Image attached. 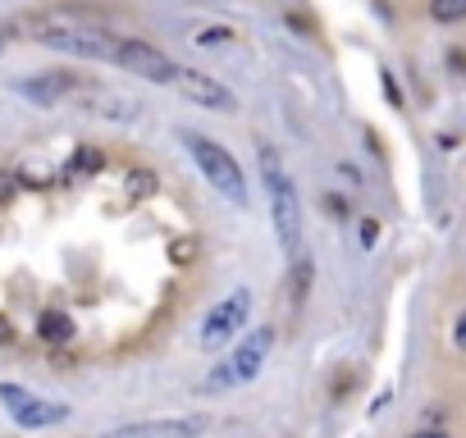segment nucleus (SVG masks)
<instances>
[{"instance_id": "2", "label": "nucleus", "mask_w": 466, "mask_h": 438, "mask_svg": "<svg viewBox=\"0 0 466 438\" xmlns=\"http://www.w3.org/2000/svg\"><path fill=\"white\" fill-rule=\"evenodd\" d=\"M178 142L187 146V155L197 160V169L206 174V183H215V192L228 201V205H248V174H243V164L228 155V146H219V142H210V137H201V133H178Z\"/></svg>"}, {"instance_id": "17", "label": "nucleus", "mask_w": 466, "mask_h": 438, "mask_svg": "<svg viewBox=\"0 0 466 438\" xmlns=\"http://www.w3.org/2000/svg\"><path fill=\"white\" fill-rule=\"evenodd\" d=\"M5 343H15V329H10V320H5V315H0V347H5Z\"/></svg>"}, {"instance_id": "4", "label": "nucleus", "mask_w": 466, "mask_h": 438, "mask_svg": "<svg viewBox=\"0 0 466 438\" xmlns=\"http://www.w3.org/2000/svg\"><path fill=\"white\" fill-rule=\"evenodd\" d=\"M110 65H115V69H128V74H137V78H147V83H156V87H174V78H178V69H183V65H174L165 51H156V46L142 42V37H119Z\"/></svg>"}, {"instance_id": "5", "label": "nucleus", "mask_w": 466, "mask_h": 438, "mask_svg": "<svg viewBox=\"0 0 466 438\" xmlns=\"http://www.w3.org/2000/svg\"><path fill=\"white\" fill-rule=\"evenodd\" d=\"M0 402H5V411H10V420L19 429H56V424L69 420V406L65 402L37 397V393H28L19 383H0Z\"/></svg>"}, {"instance_id": "10", "label": "nucleus", "mask_w": 466, "mask_h": 438, "mask_svg": "<svg viewBox=\"0 0 466 438\" xmlns=\"http://www.w3.org/2000/svg\"><path fill=\"white\" fill-rule=\"evenodd\" d=\"M37 333H42L46 343H69V338H74V315H65V311H42Z\"/></svg>"}, {"instance_id": "9", "label": "nucleus", "mask_w": 466, "mask_h": 438, "mask_svg": "<svg viewBox=\"0 0 466 438\" xmlns=\"http://www.w3.org/2000/svg\"><path fill=\"white\" fill-rule=\"evenodd\" d=\"M69 92H78V78L74 74H42V78H28V83H19V96H28L33 105H60Z\"/></svg>"}, {"instance_id": "7", "label": "nucleus", "mask_w": 466, "mask_h": 438, "mask_svg": "<svg viewBox=\"0 0 466 438\" xmlns=\"http://www.w3.org/2000/svg\"><path fill=\"white\" fill-rule=\"evenodd\" d=\"M210 429V415H174V420H137L119 424L101 438H201Z\"/></svg>"}, {"instance_id": "18", "label": "nucleus", "mask_w": 466, "mask_h": 438, "mask_svg": "<svg viewBox=\"0 0 466 438\" xmlns=\"http://www.w3.org/2000/svg\"><path fill=\"white\" fill-rule=\"evenodd\" d=\"M411 438H448L443 429H420V433H411Z\"/></svg>"}, {"instance_id": "19", "label": "nucleus", "mask_w": 466, "mask_h": 438, "mask_svg": "<svg viewBox=\"0 0 466 438\" xmlns=\"http://www.w3.org/2000/svg\"><path fill=\"white\" fill-rule=\"evenodd\" d=\"M10 183H15V178H5V174H0V201L10 196Z\"/></svg>"}, {"instance_id": "3", "label": "nucleus", "mask_w": 466, "mask_h": 438, "mask_svg": "<svg viewBox=\"0 0 466 438\" xmlns=\"http://www.w3.org/2000/svg\"><path fill=\"white\" fill-rule=\"evenodd\" d=\"M270 347H275V329H270V324L252 329V333L238 343V352H233L224 365H215V370L201 379V393H224V388H238V383L257 379L261 365H266V356H270Z\"/></svg>"}, {"instance_id": "14", "label": "nucleus", "mask_w": 466, "mask_h": 438, "mask_svg": "<svg viewBox=\"0 0 466 438\" xmlns=\"http://www.w3.org/2000/svg\"><path fill=\"white\" fill-rule=\"evenodd\" d=\"M452 343L466 352V311H461V315H457V324H452Z\"/></svg>"}, {"instance_id": "11", "label": "nucleus", "mask_w": 466, "mask_h": 438, "mask_svg": "<svg viewBox=\"0 0 466 438\" xmlns=\"http://www.w3.org/2000/svg\"><path fill=\"white\" fill-rule=\"evenodd\" d=\"M430 19L434 24H461L466 19V0H430Z\"/></svg>"}, {"instance_id": "8", "label": "nucleus", "mask_w": 466, "mask_h": 438, "mask_svg": "<svg viewBox=\"0 0 466 438\" xmlns=\"http://www.w3.org/2000/svg\"><path fill=\"white\" fill-rule=\"evenodd\" d=\"M174 87L187 96V101H197V105H206V110H219V114H238V96H233L215 74H197V69H178V78H174Z\"/></svg>"}, {"instance_id": "6", "label": "nucleus", "mask_w": 466, "mask_h": 438, "mask_svg": "<svg viewBox=\"0 0 466 438\" xmlns=\"http://www.w3.org/2000/svg\"><path fill=\"white\" fill-rule=\"evenodd\" d=\"M248 311H252V293H248V288H233L224 302H215V311H210L206 324H201V347L215 352V347L233 343V338L248 329Z\"/></svg>"}, {"instance_id": "12", "label": "nucleus", "mask_w": 466, "mask_h": 438, "mask_svg": "<svg viewBox=\"0 0 466 438\" xmlns=\"http://www.w3.org/2000/svg\"><path fill=\"white\" fill-rule=\"evenodd\" d=\"M128 192H133V196H151V192H156V174H151V169L128 174Z\"/></svg>"}, {"instance_id": "13", "label": "nucleus", "mask_w": 466, "mask_h": 438, "mask_svg": "<svg viewBox=\"0 0 466 438\" xmlns=\"http://www.w3.org/2000/svg\"><path fill=\"white\" fill-rule=\"evenodd\" d=\"M228 37H233L228 28H201L192 42H197V46H215V42H228Z\"/></svg>"}, {"instance_id": "16", "label": "nucleus", "mask_w": 466, "mask_h": 438, "mask_svg": "<svg viewBox=\"0 0 466 438\" xmlns=\"http://www.w3.org/2000/svg\"><path fill=\"white\" fill-rule=\"evenodd\" d=\"M375 234H380V229H375V219H366V224H361V243L370 247V243H375Z\"/></svg>"}, {"instance_id": "15", "label": "nucleus", "mask_w": 466, "mask_h": 438, "mask_svg": "<svg viewBox=\"0 0 466 438\" xmlns=\"http://www.w3.org/2000/svg\"><path fill=\"white\" fill-rule=\"evenodd\" d=\"M96 164H101V151H83V155H78V169H83V174L96 169Z\"/></svg>"}, {"instance_id": "1", "label": "nucleus", "mask_w": 466, "mask_h": 438, "mask_svg": "<svg viewBox=\"0 0 466 438\" xmlns=\"http://www.w3.org/2000/svg\"><path fill=\"white\" fill-rule=\"evenodd\" d=\"M257 164H261V183H266V196H270V219H275V238L284 247L289 261L302 256V201H298V187L279 160L275 146H261L257 151Z\"/></svg>"}]
</instances>
